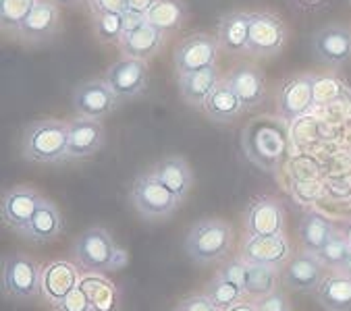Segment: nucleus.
Instances as JSON below:
<instances>
[{"instance_id":"obj_16","label":"nucleus","mask_w":351,"mask_h":311,"mask_svg":"<svg viewBox=\"0 0 351 311\" xmlns=\"http://www.w3.org/2000/svg\"><path fill=\"white\" fill-rule=\"evenodd\" d=\"M291 256V245L285 235H264V237H247L243 245V260L247 264L258 266H283Z\"/></svg>"},{"instance_id":"obj_33","label":"nucleus","mask_w":351,"mask_h":311,"mask_svg":"<svg viewBox=\"0 0 351 311\" xmlns=\"http://www.w3.org/2000/svg\"><path fill=\"white\" fill-rule=\"evenodd\" d=\"M38 0H0V25L5 32H19Z\"/></svg>"},{"instance_id":"obj_3","label":"nucleus","mask_w":351,"mask_h":311,"mask_svg":"<svg viewBox=\"0 0 351 311\" xmlns=\"http://www.w3.org/2000/svg\"><path fill=\"white\" fill-rule=\"evenodd\" d=\"M69 123L42 119L32 123L23 133V156L36 164H54L66 160Z\"/></svg>"},{"instance_id":"obj_2","label":"nucleus","mask_w":351,"mask_h":311,"mask_svg":"<svg viewBox=\"0 0 351 311\" xmlns=\"http://www.w3.org/2000/svg\"><path fill=\"white\" fill-rule=\"evenodd\" d=\"M233 245V228L219 218H206L195 222L187 237H185V251L187 256L202 266L223 262Z\"/></svg>"},{"instance_id":"obj_46","label":"nucleus","mask_w":351,"mask_h":311,"mask_svg":"<svg viewBox=\"0 0 351 311\" xmlns=\"http://www.w3.org/2000/svg\"><path fill=\"white\" fill-rule=\"evenodd\" d=\"M56 5H64V7H69V5H77L80 0H54Z\"/></svg>"},{"instance_id":"obj_22","label":"nucleus","mask_w":351,"mask_h":311,"mask_svg":"<svg viewBox=\"0 0 351 311\" xmlns=\"http://www.w3.org/2000/svg\"><path fill=\"white\" fill-rule=\"evenodd\" d=\"M62 226H64V220L60 216V210L50 199H44V203L38 208L32 222L21 230V237L32 243L42 245L48 241H54L62 232Z\"/></svg>"},{"instance_id":"obj_27","label":"nucleus","mask_w":351,"mask_h":311,"mask_svg":"<svg viewBox=\"0 0 351 311\" xmlns=\"http://www.w3.org/2000/svg\"><path fill=\"white\" fill-rule=\"evenodd\" d=\"M316 299L326 311H351V276L343 272L324 276L316 288Z\"/></svg>"},{"instance_id":"obj_14","label":"nucleus","mask_w":351,"mask_h":311,"mask_svg":"<svg viewBox=\"0 0 351 311\" xmlns=\"http://www.w3.org/2000/svg\"><path fill=\"white\" fill-rule=\"evenodd\" d=\"M324 280V264L312 251H300L291 258V262L283 270V282L291 290L312 293Z\"/></svg>"},{"instance_id":"obj_9","label":"nucleus","mask_w":351,"mask_h":311,"mask_svg":"<svg viewBox=\"0 0 351 311\" xmlns=\"http://www.w3.org/2000/svg\"><path fill=\"white\" fill-rule=\"evenodd\" d=\"M119 96L110 90L106 79H90L75 88L73 92V108L80 116L102 121L106 119L119 104Z\"/></svg>"},{"instance_id":"obj_1","label":"nucleus","mask_w":351,"mask_h":311,"mask_svg":"<svg viewBox=\"0 0 351 311\" xmlns=\"http://www.w3.org/2000/svg\"><path fill=\"white\" fill-rule=\"evenodd\" d=\"M245 158L264 173H276L289 151V127L280 116L260 114L241 131Z\"/></svg>"},{"instance_id":"obj_47","label":"nucleus","mask_w":351,"mask_h":311,"mask_svg":"<svg viewBox=\"0 0 351 311\" xmlns=\"http://www.w3.org/2000/svg\"><path fill=\"white\" fill-rule=\"evenodd\" d=\"M345 239H347V243L351 245V226L347 228V232H345Z\"/></svg>"},{"instance_id":"obj_40","label":"nucleus","mask_w":351,"mask_h":311,"mask_svg":"<svg viewBox=\"0 0 351 311\" xmlns=\"http://www.w3.org/2000/svg\"><path fill=\"white\" fill-rule=\"evenodd\" d=\"M254 305H256V309H258V311H289V303H287L285 295L280 293L278 288H276V290H272L270 295H266V297L258 299Z\"/></svg>"},{"instance_id":"obj_24","label":"nucleus","mask_w":351,"mask_h":311,"mask_svg":"<svg viewBox=\"0 0 351 311\" xmlns=\"http://www.w3.org/2000/svg\"><path fill=\"white\" fill-rule=\"evenodd\" d=\"M58 29V5L54 0H38L36 9L17 32L25 42H44Z\"/></svg>"},{"instance_id":"obj_25","label":"nucleus","mask_w":351,"mask_h":311,"mask_svg":"<svg viewBox=\"0 0 351 311\" xmlns=\"http://www.w3.org/2000/svg\"><path fill=\"white\" fill-rule=\"evenodd\" d=\"M80 288L86 293L94 311H121V295L117 286L102 274L88 272L80 278Z\"/></svg>"},{"instance_id":"obj_38","label":"nucleus","mask_w":351,"mask_h":311,"mask_svg":"<svg viewBox=\"0 0 351 311\" xmlns=\"http://www.w3.org/2000/svg\"><path fill=\"white\" fill-rule=\"evenodd\" d=\"M54 311H94L92 303L88 301L86 293L77 286L73 293H69L62 301L54 305Z\"/></svg>"},{"instance_id":"obj_8","label":"nucleus","mask_w":351,"mask_h":311,"mask_svg":"<svg viewBox=\"0 0 351 311\" xmlns=\"http://www.w3.org/2000/svg\"><path fill=\"white\" fill-rule=\"evenodd\" d=\"M287 44V27L270 13L250 15L247 52L256 56H276Z\"/></svg>"},{"instance_id":"obj_43","label":"nucleus","mask_w":351,"mask_h":311,"mask_svg":"<svg viewBox=\"0 0 351 311\" xmlns=\"http://www.w3.org/2000/svg\"><path fill=\"white\" fill-rule=\"evenodd\" d=\"M156 0H127V7L129 11H137V13H148L154 7Z\"/></svg>"},{"instance_id":"obj_39","label":"nucleus","mask_w":351,"mask_h":311,"mask_svg":"<svg viewBox=\"0 0 351 311\" xmlns=\"http://www.w3.org/2000/svg\"><path fill=\"white\" fill-rule=\"evenodd\" d=\"M175 311H221L213 301H210L204 293H199V295H189V297H185L179 305H177V309Z\"/></svg>"},{"instance_id":"obj_31","label":"nucleus","mask_w":351,"mask_h":311,"mask_svg":"<svg viewBox=\"0 0 351 311\" xmlns=\"http://www.w3.org/2000/svg\"><path fill=\"white\" fill-rule=\"evenodd\" d=\"M276 290V270L270 266H258L250 264L247 266V276H245V286L243 293L250 299H262Z\"/></svg>"},{"instance_id":"obj_6","label":"nucleus","mask_w":351,"mask_h":311,"mask_svg":"<svg viewBox=\"0 0 351 311\" xmlns=\"http://www.w3.org/2000/svg\"><path fill=\"white\" fill-rule=\"evenodd\" d=\"M119 251L112 235L102 226L84 230L73 243V256L86 272H112V262Z\"/></svg>"},{"instance_id":"obj_13","label":"nucleus","mask_w":351,"mask_h":311,"mask_svg":"<svg viewBox=\"0 0 351 311\" xmlns=\"http://www.w3.org/2000/svg\"><path fill=\"white\" fill-rule=\"evenodd\" d=\"M106 143V133L100 121L77 116L69 123V151L66 160H84L98 153Z\"/></svg>"},{"instance_id":"obj_32","label":"nucleus","mask_w":351,"mask_h":311,"mask_svg":"<svg viewBox=\"0 0 351 311\" xmlns=\"http://www.w3.org/2000/svg\"><path fill=\"white\" fill-rule=\"evenodd\" d=\"M204 295H206L210 301H213L221 311H227L229 307H233L235 303H239V301L245 299L243 288H239L237 284H233V282H229V280H225V278H219L217 274H215L213 280H210V282L206 284Z\"/></svg>"},{"instance_id":"obj_29","label":"nucleus","mask_w":351,"mask_h":311,"mask_svg":"<svg viewBox=\"0 0 351 311\" xmlns=\"http://www.w3.org/2000/svg\"><path fill=\"white\" fill-rule=\"evenodd\" d=\"M332 235H335V228L324 216H320L316 212H308L302 218L300 237H302V245L306 251L320 253L324 249V245L332 239Z\"/></svg>"},{"instance_id":"obj_5","label":"nucleus","mask_w":351,"mask_h":311,"mask_svg":"<svg viewBox=\"0 0 351 311\" xmlns=\"http://www.w3.org/2000/svg\"><path fill=\"white\" fill-rule=\"evenodd\" d=\"M129 199L135 212L144 220H165L173 216L181 203L177 195L160 181H156L150 173H142L135 177L129 191Z\"/></svg>"},{"instance_id":"obj_44","label":"nucleus","mask_w":351,"mask_h":311,"mask_svg":"<svg viewBox=\"0 0 351 311\" xmlns=\"http://www.w3.org/2000/svg\"><path fill=\"white\" fill-rule=\"evenodd\" d=\"M227 311H258V309H256V305H254V303H250V301H245V299H243V301L235 303L233 307H229Z\"/></svg>"},{"instance_id":"obj_19","label":"nucleus","mask_w":351,"mask_h":311,"mask_svg":"<svg viewBox=\"0 0 351 311\" xmlns=\"http://www.w3.org/2000/svg\"><path fill=\"white\" fill-rule=\"evenodd\" d=\"M156 181H160L165 187H169L179 201H183L193 185V173L191 166L181 156H165L158 162H154L148 171Z\"/></svg>"},{"instance_id":"obj_26","label":"nucleus","mask_w":351,"mask_h":311,"mask_svg":"<svg viewBox=\"0 0 351 311\" xmlns=\"http://www.w3.org/2000/svg\"><path fill=\"white\" fill-rule=\"evenodd\" d=\"M202 110L206 112V116L213 123L227 125V123H233L241 114L243 104L237 98V94L233 92L231 84L227 79H223L217 86V90L213 92V96L208 98V102H206V106Z\"/></svg>"},{"instance_id":"obj_35","label":"nucleus","mask_w":351,"mask_h":311,"mask_svg":"<svg viewBox=\"0 0 351 311\" xmlns=\"http://www.w3.org/2000/svg\"><path fill=\"white\" fill-rule=\"evenodd\" d=\"M351 253V245L347 243V239L345 237H341V235H332V239L324 245V249L320 251V253H316L318 258H320V262L324 264V266H332V268H341L343 266V262L347 260V256Z\"/></svg>"},{"instance_id":"obj_11","label":"nucleus","mask_w":351,"mask_h":311,"mask_svg":"<svg viewBox=\"0 0 351 311\" xmlns=\"http://www.w3.org/2000/svg\"><path fill=\"white\" fill-rule=\"evenodd\" d=\"M245 228L250 237L285 235V210L274 197L258 195L245 212Z\"/></svg>"},{"instance_id":"obj_7","label":"nucleus","mask_w":351,"mask_h":311,"mask_svg":"<svg viewBox=\"0 0 351 311\" xmlns=\"http://www.w3.org/2000/svg\"><path fill=\"white\" fill-rule=\"evenodd\" d=\"M219 38H213L208 34H191L185 40L179 42V46L173 52L175 69L179 75L195 73L208 66H215L219 56Z\"/></svg>"},{"instance_id":"obj_21","label":"nucleus","mask_w":351,"mask_h":311,"mask_svg":"<svg viewBox=\"0 0 351 311\" xmlns=\"http://www.w3.org/2000/svg\"><path fill=\"white\" fill-rule=\"evenodd\" d=\"M221 75L217 66H208L195 73H187V75H179V92L181 98L193 106V108H204L208 98L213 96V92L217 90V86L221 84Z\"/></svg>"},{"instance_id":"obj_34","label":"nucleus","mask_w":351,"mask_h":311,"mask_svg":"<svg viewBox=\"0 0 351 311\" xmlns=\"http://www.w3.org/2000/svg\"><path fill=\"white\" fill-rule=\"evenodd\" d=\"M94 34L102 44H119V40L123 38L121 15L94 13Z\"/></svg>"},{"instance_id":"obj_4","label":"nucleus","mask_w":351,"mask_h":311,"mask_svg":"<svg viewBox=\"0 0 351 311\" xmlns=\"http://www.w3.org/2000/svg\"><path fill=\"white\" fill-rule=\"evenodd\" d=\"M3 293L13 301H34L42 297V266L25 256V253H11L3 258Z\"/></svg>"},{"instance_id":"obj_28","label":"nucleus","mask_w":351,"mask_h":311,"mask_svg":"<svg viewBox=\"0 0 351 311\" xmlns=\"http://www.w3.org/2000/svg\"><path fill=\"white\" fill-rule=\"evenodd\" d=\"M250 15L252 13H229L219 23V44L223 50L237 54L247 50L250 36Z\"/></svg>"},{"instance_id":"obj_17","label":"nucleus","mask_w":351,"mask_h":311,"mask_svg":"<svg viewBox=\"0 0 351 311\" xmlns=\"http://www.w3.org/2000/svg\"><path fill=\"white\" fill-rule=\"evenodd\" d=\"M316 56L330 66H339L351 58V29L343 25H326L314 36Z\"/></svg>"},{"instance_id":"obj_12","label":"nucleus","mask_w":351,"mask_h":311,"mask_svg":"<svg viewBox=\"0 0 351 311\" xmlns=\"http://www.w3.org/2000/svg\"><path fill=\"white\" fill-rule=\"evenodd\" d=\"M106 84L119 96L121 102L133 100L142 94L148 86V66L144 60L121 58L106 71Z\"/></svg>"},{"instance_id":"obj_45","label":"nucleus","mask_w":351,"mask_h":311,"mask_svg":"<svg viewBox=\"0 0 351 311\" xmlns=\"http://www.w3.org/2000/svg\"><path fill=\"white\" fill-rule=\"evenodd\" d=\"M339 272H343V274H347V276H351V253L347 256V260L343 262V266L339 268Z\"/></svg>"},{"instance_id":"obj_42","label":"nucleus","mask_w":351,"mask_h":311,"mask_svg":"<svg viewBox=\"0 0 351 311\" xmlns=\"http://www.w3.org/2000/svg\"><path fill=\"white\" fill-rule=\"evenodd\" d=\"M144 23H148V17L144 13H137V11H125L121 15V25H123V36L125 34H131L135 29H139Z\"/></svg>"},{"instance_id":"obj_18","label":"nucleus","mask_w":351,"mask_h":311,"mask_svg":"<svg viewBox=\"0 0 351 311\" xmlns=\"http://www.w3.org/2000/svg\"><path fill=\"white\" fill-rule=\"evenodd\" d=\"M77 286H80V276L73 264L58 260L42 266V297L48 303L56 305Z\"/></svg>"},{"instance_id":"obj_15","label":"nucleus","mask_w":351,"mask_h":311,"mask_svg":"<svg viewBox=\"0 0 351 311\" xmlns=\"http://www.w3.org/2000/svg\"><path fill=\"white\" fill-rule=\"evenodd\" d=\"M314 104V75H300L289 79L278 94V114L283 121L304 116Z\"/></svg>"},{"instance_id":"obj_36","label":"nucleus","mask_w":351,"mask_h":311,"mask_svg":"<svg viewBox=\"0 0 351 311\" xmlns=\"http://www.w3.org/2000/svg\"><path fill=\"white\" fill-rule=\"evenodd\" d=\"M345 92L343 84L332 79V77H314V102L316 104H328L341 98Z\"/></svg>"},{"instance_id":"obj_37","label":"nucleus","mask_w":351,"mask_h":311,"mask_svg":"<svg viewBox=\"0 0 351 311\" xmlns=\"http://www.w3.org/2000/svg\"><path fill=\"white\" fill-rule=\"evenodd\" d=\"M247 266L250 264L245 260H231V262H227L225 266L219 268L217 276L237 284L239 288H243L245 286V276H247Z\"/></svg>"},{"instance_id":"obj_41","label":"nucleus","mask_w":351,"mask_h":311,"mask_svg":"<svg viewBox=\"0 0 351 311\" xmlns=\"http://www.w3.org/2000/svg\"><path fill=\"white\" fill-rule=\"evenodd\" d=\"M90 7L94 13H114V15H123L129 9L127 0H90Z\"/></svg>"},{"instance_id":"obj_30","label":"nucleus","mask_w":351,"mask_h":311,"mask_svg":"<svg viewBox=\"0 0 351 311\" xmlns=\"http://www.w3.org/2000/svg\"><path fill=\"white\" fill-rule=\"evenodd\" d=\"M148 23L158 27L162 34L177 32L185 21V7L181 0H156L154 7L146 13Z\"/></svg>"},{"instance_id":"obj_23","label":"nucleus","mask_w":351,"mask_h":311,"mask_svg":"<svg viewBox=\"0 0 351 311\" xmlns=\"http://www.w3.org/2000/svg\"><path fill=\"white\" fill-rule=\"evenodd\" d=\"M162 38L165 34L154 27L152 23H144L139 29L125 34L119 40V50L125 58H135V60H148L154 54H158L160 46H162Z\"/></svg>"},{"instance_id":"obj_10","label":"nucleus","mask_w":351,"mask_h":311,"mask_svg":"<svg viewBox=\"0 0 351 311\" xmlns=\"http://www.w3.org/2000/svg\"><path fill=\"white\" fill-rule=\"evenodd\" d=\"M44 203V197L27 185H19L9 189L3 195V201H0V216H3V222L13 228L15 232H19L32 222V218L36 216L38 208Z\"/></svg>"},{"instance_id":"obj_20","label":"nucleus","mask_w":351,"mask_h":311,"mask_svg":"<svg viewBox=\"0 0 351 311\" xmlns=\"http://www.w3.org/2000/svg\"><path fill=\"white\" fill-rule=\"evenodd\" d=\"M227 82L231 84L233 92L243 104V110H254L264 102L266 96V86H264V77L262 73L252 66V64H239L235 66L229 75Z\"/></svg>"}]
</instances>
